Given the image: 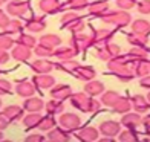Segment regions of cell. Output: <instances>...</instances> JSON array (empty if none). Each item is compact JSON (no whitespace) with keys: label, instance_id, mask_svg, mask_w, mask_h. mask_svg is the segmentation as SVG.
Segmentation results:
<instances>
[{"label":"cell","instance_id":"1","mask_svg":"<svg viewBox=\"0 0 150 142\" xmlns=\"http://www.w3.org/2000/svg\"><path fill=\"white\" fill-rule=\"evenodd\" d=\"M100 18L103 20V23L110 25V26H117V28H124V26L132 23V17L127 11H110L109 9Z\"/></svg>","mask_w":150,"mask_h":142},{"label":"cell","instance_id":"2","mask_svg":"<svg viewBox=\"0 0 150 142\" xmlns=\"http://www.w3.org/2000/svg\"><path fill=\"white\" fill-rule=\"evenodd\" d=\"M61 25H63V28L71 31L72 34H77V32H81L84 29V20L81 18L77 12H64L63 17H61Z\"/></svg>","mask_w":150,"mask_h":142},{"label":"cell","instance_id":"3","mask_svg":"<svg viewBox=\"0 0 150 142\" xmlns=\"http://www.w3.org/2000/svg\"><path fill=\"white\" fill-rule=\"evenodd\" d=\"M92 44H93L92 35H87V34H83V32H77L69 38V46L74 47L78 53L81 51H86L87 47H91Z\"/></svg>","mask_w":150,"mask_h":142},{"label":"cell","instance_id":"4","mask_svg":"<svg viewBox=\"0 0 150 142\" xmlns=\"http://www.w3.org/2000/svg\"><path fill=\"white\" fill-rule=\"evenodd\" d=\"M58 124L69 131L78 130L81 127V118L75 113H61L58 118Z\"/></svg>","mask_w":150,"mask_h":142},{"label":"cell","instance_id":"5","mask_svg":"<svg viewBox=\"0 0 150 142\" xmlns=\"http://www.w3.org/2000/svg\"><path fill=\"white\" fill-rule=\"evenodd\" d=\"M120 46L118 44H113V43H107V44H103V46H98L97 49V57L101 60V61H109V60H112L113 57L120 55Z\"/></svg>","mask_w":150,"mask_h":142},{"label":"cell","instance_id":"6","mask_svg":"<svg viewBox=\"0 0 150 142\" xmlns=\"http://www.w3.org/2000/svg\"><path fill=\"white\" fill-rule=\"evenodd\" d=\"M91 98L92 96H89L86 92H78V93H72L69 101H71V105L74 107V109L87 113V107H89Z\"/></svg>","mask_w":150,"mask_h":142},{"label":"cell","instance_id":"7","mask_svg":"<svg viewBox=\"0 0 150 142\" xmlns=\"http://www.w3.org/2000/svg\"><path fill=\"white\" fill-rule=\"evenodd\" d=\"M6 11H8V14L14 15V17H25L29 11V2H25V0H12L6 6Z\"/></svg>","mask_w":150,"mask_h":142},{"label":"cell","instance_id":"8","mask_svg":"<svg viewBox=\"0 0 150 142\" xmlns=\"http://www.w3.org/2000/svg\"><path fill=\"white\" fill-rule=\"evenodd\" d=\"M121 125H124V128L138 130V127L142 125V116H141V113H138V112H127V113H122Z\"/></svg>","mask_w":150,"mask_h":142},{"label":"cell","instance_id":"9","mask_svg":"<svg viewBox=\"0 0 150 142\" xmlns=\"http://www.w3.org/2000/svg\"><path fill=\"white\" fill-rule=\"evenodd\" d=\"M113 35H115V32L112 29L101 28V29H97L92 34V41H93V44H97V46H103V44L110 43Z\"/></svg>","mask_w":150,"mask_h":142},{"label":"cell","instance_id":"10","mask_svg":"<svg viewBox=\"0 0 150 142\" xmlns=\"http://www.w3.org/2000/svg\"><path fill=\"white\" fill-rule=\"evenodd\" d=\"M72 73H74V77L77 78V79L84 81V83L93 79L95 75H97V72H95V69H93L92 66H83V64H78Z\"/></svg>","mask_w":150,"mask_h":142},{"label":"cell","instance_id":"11","mask_svg":"<svg viewBox=\"0 0 150 142\" xmlns=\"http://www.w3.org/2000/svg\"><path fill=\"white\" fill-rule=\"evenodd\" d=\"M49 95H51V98L64 101V99H69L71 98L72 89H71V86H67V84H54L51 87Z\"/></svg>","mask_w":150,"mask_h":142},{"label":"cell","instance_id":"12","mask_svg":"<svg viewBox=\"0 0 150 142\" xmlns=\"http://www.w3.org/2000/svg\"><path fill=\"white\" fill-rule=\"evenodd\" d=\"M32 83L35 86V89L46 90V89H51L55 84V78L49 75V73H40V75H35L32 78Z\"/></svg>","mask_w":150,"mask_h":142},{"label":"cell","instance_id":"13","mask_svg":"<svg viewBox=\"0 0 150 142\" xmlns=\"http://www.w3.org/2000/svg\"><path fill=\"white\" fill-rule=\"evenodd\" d=\"M47 139L51 142H69L71 141V133L63 127H54L47 133Z\"/></svg>","mask_w":150,"mask_h":142},{"label":"cell","instance_id":"14","mask_svg":"<svg viewBox=\"0 0 150 142\" xmlns=\"http://www.w3.org/2000/svg\"><path fill=\"white\" fill-rule=\"evenodd\" d=\"M100 133L103 136H118V133L121 131V122L117 121H104V122L100 124Z\"/></svg>","mask_w":150,"mask_h":142},{"label":"cell","instance_id":"15","mask_svg":"<svg viewBox=\"0 0 150 142\" xmlns=\"http://www.w3.org/2000/svg\"><path fill=\"white\" fill-rule=\"evenodd\" d=\"M43 107H45V103L40 96H29V98H25L23 101V110L29 113H40Z\"/></svg>","mask_w":150,"mask_h":142},{"label":"cell","instance_id":"16","mask_svg":"<svg viewBox=\"0 0 150 142\" xmlns=\"http://www.w3.org/2000/svg\"><path fill=\"white\" fill-rule=\"evenodd\" d=\"M77 138L83 142H93L100 138V130L95 127H83L77 131Z\"/></svg>","mask_w":150,"mask_h":142},{"label":"cell","instance_id":"17","mask_svg":"<svg viewBox=\"0 0 150 142\" xmlns=\"http://www.w3.org/2000/svg\"><path fill=\"white\" fill-rule=\"evenodd\" d=\"M38 9L42 12H46V14H55V12L63 11V5L58 0H40Z\"/></svg>","mask_w":150,"mask_h":142},{"label":"cell","instance_id":"18","mask_svg":"<svg viewBox=\"0 0 150 142\" xmlns=\"http://www.w3.org/2000/svg\"><path fill=\"white\" fill-rule=\"evenodd\" d=\"M16 93L22 98H29V96H34L35 93V86L34 83H29V81H18L16 84Z\"/></svg>","mask_w":150,"mask_h":142},{"label":"cell","instance_id":"19","mask_svg":"<svg viewBox=\"0 0 150 142\" xmlns=\"http://www.w3.org/2000/svg\"><path fill=\"white\" fill-rule=\"evenodd\" d=\"M46 28V20L42 15H31L26 20V29L31 32H42Z\"/></svg>","mask_w":150,"mask_h":142},{"label":"cell","instance_id":"20","mask_svg":"<svg viewBox=\"0 0 150 142\" xmlns=\"http://www.w3.org/2000/svg\"><path fill=\"white\" fill-rule=\"evenodd\" d=\"M130 103H132V109L138 113H147L149 112V101L146 96H142V95H133L130 98Z\"/></svg>","mask_w":150,"mask_h":142},{"label":"cell","instance_id":"21","mask_svg":"<svg viewBox=\"0 0 150 142\" xmlns=\"http://www.w3.org/2000/svg\"><path fill=\"white\" fill-rule=\"evenodd\" d=\"M5 116L9 119V122H18L23 119V107L20 105H8L3 109Z\"/></svg>","mask_w":150,"mask_h":142},{"label":"cell","instance_id":"22","mask_svg":"<svg viewBox=\"0 0 150 142\" xmlns=\"http://www.w3.org/2000/svg\"><path fill=\"white\" fill-rule=\"evenodd\" d=\"M11 55H12L14 60H17V61H28V60L31 58V55H32V51L29 49V47H26V46L16 44L14 47H12Z\"/></svg>","mask_w":150,"mask_h":142},{"label":"cell","instance_id":"23","mask_svg":"<svg viewBox=\"0 0 150 142\" xmlns=\"http://www.w3.org/2000/svg\"><path fill=\"white\" fill-rule=\"evenodd\" d=\"M77 51L74 49V47H71V46H58V47H55V51H54V53L52 55L55 57L58 61H61V60H72V58H75V55H77Z\"/></svg>","mask_w":150,"mask_h":142},{"label":"cell","instance_id":"24","mask_svg":"<svg viewBox=\"0 0 150 142\" xmlns=\"http://www.w3.org/2000/svg\"><path fill=\"white\" fill-rule=\"evenodd\" d=\"M109 11V3L104 2V0H98V2H92L87 6V12L91 15H95V17H101L104 12Z\"/></svg>","mask_w":150,"mask_h":142},{"label":"cell","instance_id":"25","mask_svg":"<svg viewBox=\"0 0 150 142\" xmlns=\"http://www.w3.org/2000/svg\"><path fill=\"white\" fill-rule=\"evenodd\" d=\"M129 58H127V55H117V57H113L112 60H109L107 61V69L110 70V72H117L118 69H122V67H126V66H129Z\"/></svg>","mask_w":150,"mask_h":142},{"label":"cell","instance_id":"26","mask_svg":"<svg viewBox=\"0 0 150 142\" xmlns=\"http://www.w3.org/2000/svg\"><path fill=\"white\" fill-rule=\"evenodd\" d=\"M84 92L89 95V96H100V95L104 92V84L101 83V81L91 79V81H87V83H86Z\"/></svg>","mask_w":150,"mask_h":142},{"label":"cell","instance_id":"27","mask_svg":"<svg viewBox=\"0 0 150 142\" xmlns=\"http://www.w3.org/2000/svg\"><path fill=\"white\" fill-rule=\"evenodd\" d=\"M31 69L35 72V75H40V73H51L54 69V63L47 61V60H37L31 64Z\"/></svg>","mask_w":150,"mask_h":142},{"label":"cell","instance_id":"28","mask_svg":"<svg viewBox=\"0 0 150 142\" xmlns=\"http://www.w3.org/2000/svg\"><path fill=\"white\" fill-rule=\"evenodd\" d=\"M45 109H46L47 115H52V116L54 115H61L64 112V104H63V101L52 98V99H49L45 104Z\"/></svg>","mask_w":150,"mask_h":142},{"label":"cell","instance_id":"29","mask_svg":"<svg viewBox=\"0 0 150 142\" xmlns=\"http://www.w3.org/2000/svg\"><path fill=\"white\" fill-rule=\"evenodd\" d=\"M133 64V75L138 77V78H142L150 73V61L147 60H139V61H135L132 63Z\"/></svg>","mask_w":150,"mask_h":142},{"label":"cell","instance_id":"30","mask_svg":"<svg viewBox=\"0 0 150 142\" xmlns=\"http://www.w3.org/2000/svg\"><path fill=\"white\" fill-rule=\"evenodd\" d=\"M127 58L130 63L139 61V60H147V49L139 46H132V49L127 52Z\"/></svg>","mask_w":150,"mask_h":142},{"label":"cell","instance_id":"31","mask_svg":"<svg viewBox=\"0 0 150 142\" xmlns=\"http://www.w3.org/2000/svg\"><path fill=\"white\" fill-rule=\"evenodd\" d=\"M132 32L142 34V35H149L150 34V22L144 18H138L132 22Z\"/></svg>","mask_w":150,"mask_h":142},{"label":"cell","instance_id":"32","mask_svg":"<svg viewBox=\"0 0 150 142\" xmlns=\"http://www.w3.org/2000/svg\"><path fill=\"white\" fill-rule=\"evenodd\" d=\"M121 95L115 90H109V92H103L101 93V104L106 107H113L117 104V101L120 99Z\"/></svg>","mask_w":150,"mask_h":142},{"label":"cell","instance_id":"33","mask_svg":"<svg viewBox=\"0 0 150 142\" xmlns=\"http://www.w3.org/2000/svg\"><path fill=\"white\" fill-rule=\"evenodd\" d=\"M127 41L132 46H139V47H146V44L149 43V35H142V34H136V32H130L127 35Z\"/></svg>","mask_w":150,"mask_h":142},{"label":"cell","instance_id":"34","mask_svg":"<svg viewBox=\"0 0 150 142\" xmlns=\"http://www.w3.org/2000/svg\"><path fill=\"white\" fill-rule=\"evenodd\" d=\"M113 112L115 113H127V112H130L132 110V103H130V99L126 98V96H120V99L117 101V104H115L113 107Z\"/></svg>","mask_w":150,"mask_h":142},{"label":"cell","instance_id":"35","mask_svg":"<svg viewBox=\"0 0 150 142\" xmlns=\"http://www.w3.org/2000/svg\"><path fill=\"white\" fill-rule=\"evenodd\" d=\"M40 43L51 47V49H55V47H58L61 44V38L58 35H55V34H46V35L40 38Z\"/></svg>","mask_w":150,"mask_h":142},{"label":"cell","instance_id":"36","mask_svg":"<svg viewBox=\"0 0 150 142\" xmlns=\"http://www.w3.org/2000/svg\"><path fill=\"white\" fill-rule=\"evenodd\" d=\"M78 64H80V63L75 61V60L72 58V60H61V61H58V63L54 64V67H55V69H58V70L72 73V72L75 70V67H77Z\"/></svg>","mask_w":150,"mask_h":142},{"label":"cell","instance_id":"37","mask_svg":"<svg viewBox=\"0 0 150 142\" xmlns=\"http://www.w3.org/2000/svg\"><path fill=\"white\" fill-rule=\"evenodd\" d=\"M118 141H121V142H138L139 141L138 131L132 130V128H126L124 131L118 133Z\"/></svg>","mask_w":150,"mask_h":142},{"label":"cell","instance_id":"38","mask_svg":"<svg viewBox=\"0 0 150 142\" xmlns=\"http://www.w3.org/2000/svg\"><path fill=\"white\" fill-rule=\"evenodd\" d=\"M113 73H115V77H117L121 83H129V81H132V79L135 78L133 70H132L129 66L122 67V69H118L117 72H113Z\"/></svg>","mask_w":150,"mask_h":142},{"label":"cell","instance_id":"39","mask_svg":"<svg viewBox=\"0 0 150 142\" xmlns=\"http://www.w3.org/2000/svg\"><path fill=\"white\" fill-rule=\"evenodd\" d=\"M40 119H42L40 113H28L26 116H23L22 121H23V125L26 128H35L40 124Z\"/></svg>","mask_w":150,"mask_h":142},{"label":"cell","instance_id":"40","mask_svg":"<svg viewBox=\"0 0 150 142\" xmlns=\"http://www.w3.org/2000/svg\"><path fill=\"white\" fill-rule=\"evenodd\" d=\"M22 31H23V25L18 20H9L8 26L5 28V32L9 34V35H20Z\"/></svg>","mask_w":150,"mask_h":142},{"label":"cell","instance_id":"41","mask_svg":"<svg viewBox=\"0 0 150 142\" xmlns=\"http://www.w3.org/2000/svg\"><path fill=\"white\" fill-rule=\"evenodd\" d=\"M55 119H54L52 115H47V116H42V119H40V124H38V128L42 131H49L51 128L55 127Z\"/></svg>","mask_w":150,"mask_h":142},{"label":"cell","instance_id":"42","mask_svg":"<svg viewBox=\"0 0 150 142\" xmlns=\"http://www.w3.org/2000/svg\"><path fill=\"white\" fill-rule=\"evenodd\" d=\"M14 47V38L9 34H0V49L2 51H9Z\"/></svg>","mask_w":150,"mask_h":142},{"label":"cell","instance_id":"43","mask_svg":"<svg viewBox=\"0 0 150 142\" xmlns=\"http://www.w3.org/2000/svg\"><path fill=\"white\" fill-rule=\"evenodd\" d=\"M17 44H22V46H26L32 49V47H35L37 44V40L34 38L32 35H26V34H20L18 38H17Z\"/></svg>","mask_w":150,"mask_h":142},{"label":"cell","instance_id":"44","mask_svg":"<svg viewBox=\"0 0 150 142\" xmlns=\"http://www.w3.org/2000/svg\"><path fill=\"white\" fill-rule=\"evenodd\" d=\"M89 0H69V8L74 11V12H83L87 9L89 6Z\"/></svg>","mask_w":150,"mask_h":142},{"label":"cell","instance_id":"45","mask_svg":"<svg viewBox=\"0 0 150 142\" xmlns=\"http://www.w3.org/2000/svg\"><path fill=\"white\" fill-rule=\"evenodd\" d=\"M34 52H35L37 57L47 58V57H51L54 53V49H51V47H47V46H45L42 43H38V44H35V47H34Z\"/></svg>","mask_w":150,"mask_h":142},{"label":"cell","instance_id":"46","mask_svg":"<svg viewBox=\"0 0 150 142\" xmlns=\"http://www.w3.org/2000/svg\"><path fill=\"white\" fill-rule=\"evenodd\" d=\"M115 2L121 11H129L136 6V0H115Z\"/></svg>","mask_w":150,"mask_h":142},{"label":"cell","instance_id":"47","mask_svg":"<svg viewBox=\"0 0 150 142\" xmlns=\"http://www.w3.org/2000/svg\"><path fill=\"white\" fill-rule=\"evenodd\" d=\"M11 92H12V84L8 79L0 78V96H5V95H8Z\"/></svg>","mask_w":150,"mask_h":142},{"label":"cell","instance_id":"48","mask_svg":"<svg viewBox=\"0 0 150 142\" xmlns=\"http://www.w3.org/2000/svg\"><path fill=\"white\" fill-rule=\"evenodd\" d=\"M136 9L139 14H150V0H141L136 3Z\"/></svg>","mask_w":150,"mask_h":142},{"label":"cell","instance_id":"49","mask_svg":"<svg viewBox=\"0 0 150 142\" xmlns=\"http://www.w3.org/2000/svg\"><path fill=\"white\" fill-rule=\"evenodd\" d=\"M100 109H101V101L93 99V96H92L89 107H87V113H97V112H100Z\"/></svg>","mask_w":150,"mask_h":142},{"label":"cell","instance_id":"50","mask_svg":"<svg viewBox=\"0 0 150 142\" xmlns=\"http://www.w3.org/2000/svg\"><path fill=\"white\" fill-rule=\"evenodd\" d=\"M25 141L26 142H45L46 138L40 133H32V134H28V136L25 138Z\"/></svg>","mask_w":150,"mask_h":142},{"label":"cell","instance_id":"51","mask_svg":"<svg viewBox=\"0 0 150 142\" xmlns=\"http://www.w3.org/2000/svg\"><path fill=\"white\" fill-rule=\"evenodd\" d=\"M8 23H9V17H8V14H5L3 11H0V28L5 29L6 26H8Z\"/></svg>","mask_w":150,"mask_h":142},{"label":"cell","instance_id":"52","mask_svg":"<svg viewBox=\"0 0 150 142\" xmlns=\"http://www.w3.org/2000/svg\"><path fill=\"white\" fill-rule=\"evenodd\" d=\"M11 122H9V119L5 116V113L2 112L0 113V130H5V128H8V125H9Z\"/></svg>","mask_w":150,"mask_h":142},{"label":"cell","instance_id":"53","mask_svg":"<svg viewBox=\"0 0 150 142\" xmlns=\"http://www.w3.org/2000/svg\"><path fill=\"white\" fill-rule=\"evenodd\" d=\"M139 86L144 87V89H147V90H150V73L139 79Z\"/></svg>","mask_w":150,"mask_h":142},{"label":"cell","instance_id":"54","mask_svg":"<svg viewBox=\"0 0 150 142\" xmlns=\"http://www.w3.org/2000/svg\"><path fill=\"white\" fill-rule=\"evenodd\" d=\"M8 60H9V55H8V52L0 49V64H5L6 61H8Z\"/></svg>","mask_w":150,"mask_h":142},{"label":"cell","instance_id":"55","mask_svg":"<svg viewBox=\"0 0 150 142\" xmlns=\"http://www.w3.org/2000/svg\"><path fill=\"white\" fill-rule=\"evenodd\" d=\"M142 125L150 127V113H147L146 116H142Z\"/></svg>","mask_w":150,"mask_h":142},{"label":"cell","instance_id":"56","mask_svg":"<svg viewBox=\"0 0 150 142\" xmlns=\"http://www.w3.org/2000/svg\"><path fill=\"white\" fill-rule=\"evenodd\" d=\"M100 142H115V139L112 136H103V138H100Z\"/></svg>","mask_w":150,"mask_h":142},{"label":"cell","instance_id":"57","mask_svg":"<svg viewBox=\"0 0 150 142\" xmlns=\"http://www.w3.org/2000/svg\"><path fill=\"white\" fill-rule=\"evenodd\" d=\"M146 134L149 136V138H147L146 141H150V127H146Z\"/></svg>","mask_w":150,"mask_h":142},{"label":"cell","instance_id":"58","mask_svg":"<svg viewBox=\"0 0 150 142\" xmlns=\"http://www.w3.org/2000/svg\"><path fill=\"white\" fill-rule=\"evenodd\" d=\"M3 130H0V141H3V133H2Z\"/></svg>","mask_w":150,"mask_h":142},{"label":"cell","instance_id":"59","mask_svg":"<svg viewBox=\"0 0 150 142\" xmlns=\"http://www.w3.org/2000/svg\"><path fill=\"white\" fill-rule=\"evenodd\" d=\"M146 98H147V101H149V104H150V90H149V95H147Z\"/></svg>","mask_w":150,"mask_h":142},{"label":"cell","instance_id":"60","mask_svg":"<svg viewBox=\"0 0 150 142\" xmlns=\"http://www.w3.org/2000/svg\"><path fill=\"white\" fill-rule=\"evenodd\" d=\"M5 2H8V0H0V3H5Z\"/></svg>","mask_w":150,"mask_h":142},{"label":"cell","instance_id":"61","mask_svg":"<svg viewBox=\"0 0 150 142\" xmlns=\"http://www.w3.org/2000/svg\"><path fill=\"white\" fill-rule=\"evenodd\" d=\"M0 107H2V99H0Z\"/></svg>","mask_w":150,"mask_h":142},{"label":"cell","instance_id":"62","mask_svg":"<svg viewBox=\"0 0 150 142\" xmlns=\"http://www.w3.org/2000/svg\"><path fill=\"white\" fill-rule=\"evenodd\" d=\"M0 6H2V3H0Z\"/></svg>","mask_w":150,"mask_h":142}]
</instances>
